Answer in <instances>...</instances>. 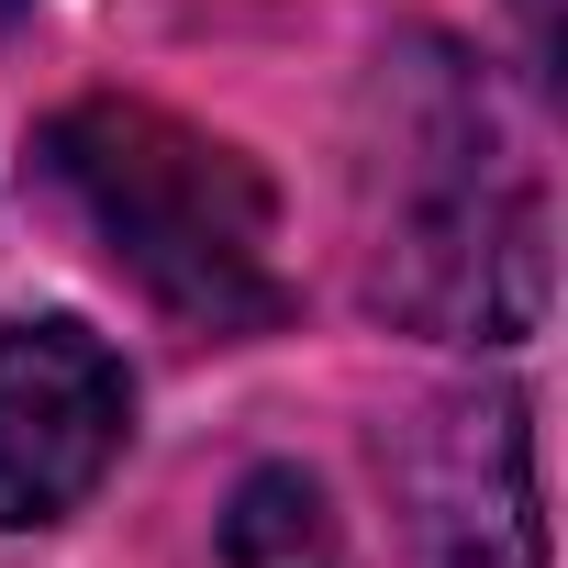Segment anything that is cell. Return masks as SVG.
I'll list each match as a JSON object with an SVG mask.
<instances>
[{
    "label": "cell",
    "instance_id": "8992f818",
    "mask_svg": "<svg viewBox=\"0 0 568 568\" xmlns=\"http://www.w3.org/2000/svg\"><path fill=\"white\" fill-rule=\"evenodd\" d=\"M513 23H524V68L557 90V57H568V45H557V0H513Z\"/></svg>",
    "mask_w": 568,
    "mask_h": 568
},
{
    "label": "cell",
    "instance_id": "5b68a950",
    "mask_svg": "<svg viewBox=\"0 0 568 568\" xmlns=\"http://www.w3.org/2000/svg\"><path fill=\"white\" fill-rule=\"evenodd\" d=\"M223 568H346L324 490L302 468H245L223 501Z\"/></svg>",
    "mask_w": 568,
    "mask_h": 568
},
{
    "label": "cell",
    "instance_id": "6da1fadb",
    "mask_svg": "<svg viewBox=\"0 0 568 568\" xmlns=\"http://www.w3.org/2000/svg\"><path fill=\"white\" fill-rule=\"evenodd\" d=\"M379 223H368V302L424 324V335H468V346H513L546 313V201L535 179L501 156V123L479 101V79L446 45H402L379 57Z\"/></svg>",
    "mask_w": 568,
    "mask_h": 568
},
{
    "label": "cell",
    "instance_id": "52a82bcc",
    "mask_svg": "<svg viewBox=\"0 0 568 568\" xmlns=\"http://www.w3.org/2000/svg\"><path fill=\"white\" fill-rule=\"evenodd\" d=\"M12 12H23V0H0V23H12Z\"/></svg>",
    "mask_w": 568,
    "mask_h": 568
},
{
    "label": "cell",
    "instance_id": "7a4b0ae2",
    "mask_svg": "<svg viewBox=\"0 0 568 568\" xmlns=\"http://www.w3.org/2000/svg\"><path fill=\"white\" fill-rule=\"evenodd\" d=\"M34 168L101 234V256L123 278H145V302H168L179 324L267 335L291 313V278L267 256L278 201L245 145H223L156 101H79L34 134Z\"/></svg>",
    "mask_w": 568,
    "mask_h": 568
},
{
    "label": "cell",
    "instance_id": "277c9868",
    "mask_svg": "<svg viewBox=\"0 0 568 568\" xmlns=\"http://www.w3.org/2000/svg\"><path fill=\"white\" fill-rule=\"evenodd\" d=\"M134 379L90 324H12L0 335V524H57L123 457Z\"/></svg>",
    "mask_w": 568,
    "mask_h": 568
},
{
    "label": "cell",
    "instance_id": "3957f363",
    "mask_svg": "<svg viewBox=\"0 0 568 568\" xmlns=\"http://www.w3.org/2000/svg\"><path fill=\"white\" fill-rule=\"evenodd\" d=\"M402 501L424 568H546L535 435L513 390H446L402 435Z\"/></svg>",
    "mask_w": 568,
    "mask_h": 568
}]
</instances>
